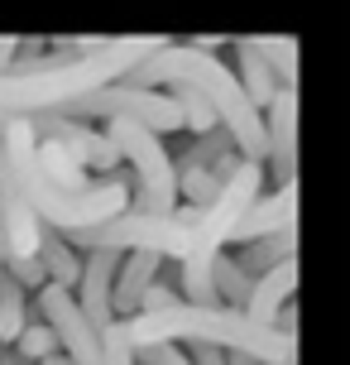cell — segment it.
I'll list each match as a JSON object with an SVG mask.
<instances>
[{
	"mask_svg": "<svg viewBox=\"0 0 350 365\" xmlns=\"http://www.w3.org/2000/svg\"><path fill=\"white\" fill-rule=\"evenodd\" d=\"M230 73H235L240 91L250 96V106H255V110H264L278 91H283V87H278V77L269 73V63L255 53V43H250V38H235V68H230Z\"/></svg>",
	"mask_w": 350,
	"mask_h": 365,
	"instance_id": "14",
	"label": "cell"
},
{
	"mask_svg": "<svg viewBox=\"0 0 350 365\" xmlns=\"http://www.w3.org/2000/svg\"><path fill=\"white\" fill-rule=\"evenodd\" d=\"M34 365H73V361H68L63 351H53V356H43V361H34Z\"/></svg>",
	"mask_w": 350,
	"mask_h": 365,
	"instance_id": "24",
	"label": "cell"
},
{
	"mask_svg": "<svg viewBox=\"0 0 350 365\" xmlns=\"http://www.w3.org/2000/svg\"><path fill=\"white\" fill-rule=\"evenodd\" d=\"M187 361L192 365H230V356L216 346H187Z\"/></svg>",
	"mask_w": 350,
	"mask_h": 365,
	"instance_id": "22",
	"label": "cell"
},
{
	"mask_svg": "<svg viewBox=\"0 0 350 365\" xmlns=\"http://www.w3.org/2000/svg\"><path fill=\"white\" fill-rule=\"evenodd\" d=\"M115 269H120V250H82V274H77V284H73V298L96 331H106L115 322V312H111Z\"/></svg>",
	"mask_w": 350,
	"mask_h": 365,
	"instance_id": "9",
	"label": "cell"
},
{
	"mask_svg": "<svg viewBox=\"0 0 350 365\" xmlns=\"http://www.w3.org/2000/svg\"><path fill=\"white\" fill-rule=\"evenodd\" d=\"M164 38L159 34H125V38H58L53 48L15 58L0 73V120H29L58 110L96 87H111L144 63Z\"/></svg>",
	"mask_w": 350,
	"mask_h": 365,
	"instance_id": "1",
	"label": "cell"
},
{
	"mask_svg": "<svg viewBox=\"0 0 350 365\" xmlns=\"http://www.w3.org/2000/svg\"><path fill=\"white\" fill-rule=\"evenodd\" d=\"M10 351H15V361L19 365H34V361H43V356H53L58 351V336H53V327L43 322V317H29L24 327H19V336L10 341Z\"/></svg>",
	"mask_w": 350,
	"mask_h": 365,
	"instance_id": "19",
	"label": "cell"
},
{
	"mask_svg": "<svg viewBox=\"0 0 350 365\" xmlns=\"http://www.w3.org/2000/svg\"><path fill=\"white\" fill-rule=\"evenodd\" d=\"M235 259L255 274V279L269 274L274 264H283V259H297V226L293 231H278V236H259V240H250V245H235Z\"/></svg>",
	"mask_w": 350,
	"mask_h": 365,
	"instance_id": "15",
	"label": "cell"
},
{
	"mask_svg": "<svg viewBox=\"0 0 350 365\" xmlns=\"http://www.w3.org/2000/svg\"><path fill=\"white\" fill-rule=\"evenodd\" d=\"M129 346H216L250 365H297V336H283L278 327L250 322L240 308H202V303H168L154 312H134L120 322Z\"/></svg>",
	"mask_w": 350,
	"mask_h": 365,
	"instance_id": "3",
	"label": "cell"
},
{
	"mask_svg": "<svg viewBox=\"0 0 350 365\" xmlns=\"http://www.w3.org/2000/svg\"><path fill=\"white\" fill-rule=\"evenodd\" d=\"M115 154L134 168L129 182V212H149V217H164L178 207V168L173 154L164 149V135L134 125V120H106Z\"/></svg>",
	"mask_w": 350,
	"mask_h": 365,
	"instance_id": "5",
	"label": "cell"
},
{
	"mask_svg": "<svg viewBox=\"0 0 350 365\" xmlns=\"http://www.w3.org/2000/svg\"><path fill=\"white\" fill-rule=\"evenodd\" d=\"M255 53L269 63V73L278 77V87H297V38L293 34H259L250 38Z\"/></svg>",
	"mask_w": 350,
	"mask_h": 365,
	"instance_id": "17",
	"label": "cell"
},
{
	"mask_svg": "<svg viewBox=\"0 0 350 365\" xmlns=\"http://www.w3.org/2000/svg\"><path fill=\"white\" fill-rule=\"evenodd\" d=\"M0 365H19V361H15V351H10V346H0Z\"/></svg>",
	"mask_w": 350,
	"mask_h": 365,
	"instance_id": "25",
	"label": "cell"
},
{
	"mask_svg": "<svg viewBox=\"0 0 350 365\" xmlns=\"http://www.w3.org/2000/svg\"><path fill=\"white\" fill-rule=\"evenodd\" d=\"M0 274H5L10 284H19L24 293L43 289V269H38L34 255H0Z\"/></svg>",
	"mask_w": 350,
	"mask_h": 365,
	"instance_id": "20",
	"label": "cell"
},
{
	"mask_svg": "<svg viewBox=\"0 0 350 365\" xmlns=\"http://www.w3.org/2000/svg\"><path fill=\"white\" fill-rule=\"evenodd\" d=\"M159 274H164V255H154V250H125V255H120V269H115V279H111V312H115V322L134 317L144 289L159 279Z\"/></svg>",
	"mask_w": 350,
	"mask_h": 365,
	"instance_id": "11",
	"label": "cell"
},
{
	"mask_svg": "<svg viewBox=\"0 0 350 365\" xmlns=\"http://www.w3.org/2000/svg\"><path fill=\"white\" fill-rule=\"evenodd\" d=\"M293 293H297V259H283V264H274L269 274H259L255 279V289H250V303H245V317L250 322H264V327H274V317L288 303H293Z\"/></svg>",
	"mask_w": 350,
	"mask_h": 365,
	"instance_id": "12",
	"label": "cell"
},
{
	"mask_svg": "<svg viewBox=\"0 0 350 365\" xmlns=\"http://www.w3.org/2000/svg\"><path fill=\"white\" fill-rule=\"evenodd\" d=\"M192 221H197V207L178 202L164 217H149V212H120V217L101 221V226H82L73 236H63L73 250H154L164 259H183L187 240H192Z\"/></svg>",
	"mask_w": 350,
	"mask_h": 365,
	"instance_id": "4",
	"label": "cell"
},
{
	"mask_svg": "<svg viewBox=\"0 0 350 365\" xmlns=\"http://www.w3.org/2000/svg\"><path fill=\"white\" fill-rule=\"evenodd\" d=\"M29 125H34L38 140H53V145L68 149V154H73V164L82 168V173L96 168V173L106 178V173L120 164L111 135H106V130H92L87 120H73V115H29Z\"/></svg>",
	"mask_w": 350,
	"mask_h": 365,
	"instance_id": "7",
	"label": "cell"
},
{
	"mask_svg": "<svg viewBox=\"0 0 350 365\" xmlns=\"http://www.w3.org/2000/svg\"><path fill=\"white\" fill-rule=\"evenodd\" d=\"M211 289H216V303L221 308H245L250 303V289H255V274L245 269L235 255H216V264H211Z\"/></svg>",
	"mask_w": 350,
	"mask_h": 365,
	"instance_id": "16",
	"label": "cell"
},
{
	"mask_svg": "<svg viewBox=\"0 0 350 365\" xmlns=\"http://www.w3.org/2000/svg\"><path fill=\"white\" fill-rule=\"evenodd\" d=\"M24 53V38H15V34H0V73L15 63V58Z\"/></svg>",
	"mask_w": 350,
	"mask_h": 365,
	"instance_id": "23",
	"label": "cell"
},
{
	"mask_svg": "<svg viewBox=\"0 0 350 365\" xmlns=\"http://www.w3.org/2000/svg\"><path fill=\"white\" fill-rule=\"evenodd\" d=\"M216 43H221V38H197V43H168L164 38V43H159L144 63H134L120 82H129V87H154V91H164V87L197 91L206 101V110L216 115V125L230 135V145H235L240 159L264 164V154H269V145H264V115L250 106V96L240 91L235 73L216 58Z\"/></svg>",
	"mask_w": 350,
	"mask_h": 365,
	"instance_id": "2",
	"label": "cell"
},
{
	"mask_svg": "<svg viewBox=\"0 0 350 365\" xmlns=\"http://www.w3.org/2000/svg\"><path fill=\"white\" fill-rule=\"evenodd\" d=\"M24 322H29V293L0 274V346H10Z\"/></svg>",
	"mask_w": 350,
	"mask_h": 365,
	"instance_id": "18",
	"label": "cell"
},
{
	"mask_svg": "<svg viewBox=\"0 0 350 365\" xmlns=\"http://www.w3.org/2000/svg\"><path fill=\"white\" fill-rule=\"evenodd\" d=\"M34 259H38V269H43V284H58V289H73L77 274H82V250H73V245L58 236V231H48V226H38Z\"/></svg>",
	"mask_w": 350,
	"mask_h": 365,
	"instance_id": "13",
	"label": "cell"
},
{
	"mask_svg": "<svg viewBox=\"0 0 350 365\" xmlns=\"http://www.w3.org/2000/svg\"><path fill=\"white\" fill-rule=\"evenodd\" d=\"M259 115H264V145H269L264 164H274L278 182L297 178V87H283Z\"/></svg>",
	"mask_w": 350,
	"mask_h": 365,
	"instance_id": "10",
	"label": "cell"
},
{
	"mask_svg": "<svg viewBox=\"0 0 350 365\" xmlns=\"http://www.w3.org/2000/svg\"><path fill=\"white\" fill-rule=\"evenodd\" d=\"M58 115H73V120H134V125L154 130V135H178L187 130L183 101L173 91H154V87H129V82H111V87H96L87 96H77Z\"/></svg>",
	"mask_w": 350,
	"mask_h": 365,
	"instance_id": "6",
	"label": "cell"
},
{
	"mask_svg": "<svg viewBox=\"0 0 350 365\" xmlns=\"http://www.w3.org/2000/svg\"><path fill=\"white\" fill-rule=\"evenodd\" d=\"M293 226H297V178H288V182H278L274 192H259L240 212L226 245H250L259 236H278V231H293Z\"/></svg>",
	"mask_w": 350,
	"mask_h": 365,
	"instance_id": "8",
	"label": "cell"
},
{
	"mask_svg": "<svg viewBox=\"0 0 350 365\" xmlns=\"http://www.w3.org/2000/svg\"><path fill=\"white\" fill-rule=\"evenodd\" d=\"M101 356H106V365H134V346H129L120 322H111V327L101 331Z\"/></svg>",
	"mask_w": 350,
	"mask_h": 365,
	"instance_id": "21",
	"label": "cell"
}]
</instances>
